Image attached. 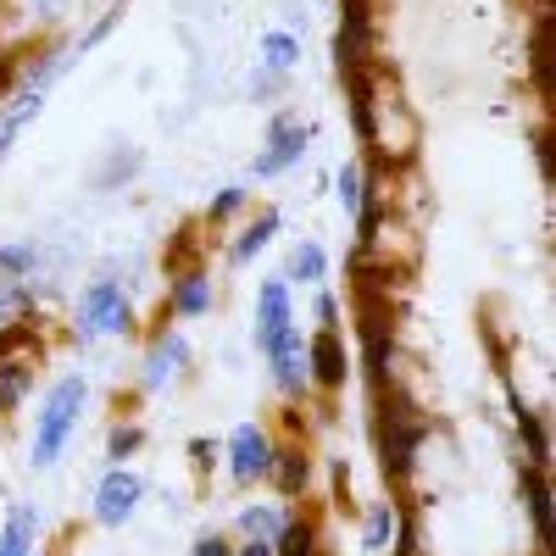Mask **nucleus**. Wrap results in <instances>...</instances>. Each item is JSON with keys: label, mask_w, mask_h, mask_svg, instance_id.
Wrapping results in <instances>:
<instances>
[{"label": "nucleus", "mask_w": 556, "mask_h": 556, "mask_svg": "<svg viewBox=\"0 0 556 556\" xmlns=\"http://www.w3.org/2000/svg\"><path fill=\"white\" fill-rule=\"evenodd\" d=\"M245 206V190H223L217 201H212V212H206V223H223V217H235Z\"/></svg>", "instance_id": "obj_29"}, {"label": "nucleus", "mask_w": 556, "mask_h": 556, "mask_svg": "<svg viewBox=\"0 0 556 556\" xmlns=\"http://www.w3.org/2000/svg\"><path fill=\"white\" fill-rule=\"evenodd\" d=\"M190 456H195V473H212V462H217V445H212V440H190Z\"/></svg>", "instance_id": "obj_31"}, {"label": "nucleus", "mask_w": 556, "mask_h": 556, "mask_svg": "<svg viewBox=\"0 0 556 556\" xmlns=\"http://www.w3.org/2000/svg\"><path fill=\"white\" fill-rule=\"evenodd\" d=\"M273 484H278V495H301L306 490V479H312V456L301 451V445H285V451H273Z\"/></svg>", "instance_id": "obj_11"}, {"label": "nucleus", "mask_w": 556, "mask_h": 556, "mask_svg": "<svg viewBox=\"0 0 556 556\" xmlns=\"http://www.w3.org/2000/svg\"><path fill=\"white\" fill-rule=\"evenodd\" d=\"M184 356H190V345H184L178 334H162V340H156V351H151V367H146V384L156 390L167 374H178V362H184Z\"/></svg>", "instance_id": "obj_17"}, {"label": "nucleus", "mask_w": 556, "mask_h": 556, "mask_svg": "<svg viewBox=\"0 0 556 556\" xmlns=\"http://www.w3.org/2000/svg\"><path fill=\"white\" fill-rule=\"evenodd\" d=\"M285 329H290V290H285V278H267L262 301H256V345L273 351L285 340Z\"/></svg>", "instance_id": "obj_9"}, {"label": "nucleus", "mask_w": 556, "mask_h": 556, "mask_svg": "<svg viewBox=\"0 0 556 556\" xmlns=\"http://www.w3.org/2000/svg\"><path fill=\"white\" fill-rule=\"evenodd\" d=\"M190 556H235V545L217 540V534H206V540H195V551H190Z\"/></svg>", "instance_id": "obj_32"}, {"label": "nucleus", "mask_w": 556, "mask_h": 556, "mask_svg": "<svg viewBox=\"0 0 556 556\" xmlns=\"http://www.w3.org/2000/svg\"><path fill=\"white\" fill-rule=\"evenodd\" d=\"M340 39H334V62L340 73H356L367 62V39H374V12H367V0H340Z\"/></svg>", "instance_id": "obj_5"}, {"label": "nucleus", "mask_w": 556, "mask_h": 556, "mask_svg": "<svg viewBox=\"0 0 556 556\" xmlns=\"http://www.w3.org/2000/svg\"><path fill=\"white\" fill-rule=\"evenodd\" d=\"M395 506H374V513H367V529H362V545L367 551H390V534H395Z\"/></svg>", "instance_id": "obj_22"}, {"label": "nucleus", "mask_w": 556, "mask_h": 556, "mask_svg": "<svg viewBox=\"0 0 556 556\" xmlns=\"http://www.w3.org/2000/svg\"><path fill=\"white\" fill-rule=\"evenodd\" d=\"M306 379H317L323 390H345L351 356H345V345H340V329H317V340L306 345Z\"/></svg>", "instance_id": "obj_6"}, {"label": "nucleus", "mask_w": 556, "mask_h": 556, "mask_svg": "<svg viewBox=\"0 0 556 556\" xmlns=\"http://www.w3.org/2000/svg\"><path fill=\"white\" fill-rule=\"evenodd\" d=\"M240 529H245V534H262V540H273V534H278V518L267 513V506H245V513H240Z\"/></svg>", "instance_id": "obj_27"}, {"label": "nucleus", "mask_w": 556, "mask_h": 556, "mask_svg": "<svg viewBox=\"0 0 556 556\" xmlns=\"http://www.w3.org/2000/svg\"><path fill=\"white\" fill-rule=\"evenodd\" d=\"M12 134H17V123H7V128H0V156H7V146H12Z\"/></svg>", "instance_id": "obj_37"}, {"label": "nucleus", "mask_w": 556, "mask_h": 556, "mask_svg": "<svg viewBox=\"0 0 556 556\" xmlns=\"http://www.w3.org/2000/svg\"><path fill=\"white\" fill-rule=\"evenodd\" d=\"M345 89H351V117H356V139L362 146H374L379 139V117H374V84H367V73H345Z\"/></svg>", "instance_id": "obj_13"}, {"label": "nucleus", "mask_w": 556, "mask_h": 556, "mask_svg": "<svg viewBox=\"0 0 556 556\" xmlns=\"http://www.w3.org/2000/svg\"><path fill=\"white\" fill-rule=\"evenodd\" d=\"M39 534V513L34 506H12L7 513V534H0V556H28Z\"/></svg>", "instance_id": "obj_15"}, {"label": "nucleus", "mask_w": 556, "mask_h": 556, "mask_svg": "<svg viewBox=\"0 0 556 556\" xmlns=\"http://www.w3.org/2000/svg\"><path fill=\"white\" fill-rule=\"evenodd\" d=\"M112 23H117V12H106V17H101V23H96V28H89V34H84V39H78V51H89V45H101V39H106V28H112Z\"/></svg>", "instance_id": "obj_33"}, {"label": "nucleus", "mask_w": 556, "mask_h": 556, "mask_svg": "<svg viewBox=\"0 0 556 556\" xmlns=\"http://www.w3.org/2000/svg\"><path fill=\"white\" fill-rule=\"evenodd\" d=\"M139 440H146L139 429H112V440H106V456H112V462H123V456H134V451H139Z\"/></svg>", "instance_id": "obj_28"}, {"label": "nucleus", "mask_w": 556, "mask_h": 556, "mask_svg": "<svg viewBox=\"0 0 556 556\" xmlns=\"http://www.w3.org/2000/svg\"><path fill=\"white\" fill-rule=\"evenodd\" d=\"M17 351H39L34 323H12V329H0V362H12Z\"/></svg>", "instance_id": "obj_25"}, {"label": "nucleus", "mask_w": 556, "mask_h": 556, "mask_svg": "<svg viewBox=\"0 0 556 556\" xmlns=\"http://www.w3.org/2000/svg\"><path fill=\"white\" fill-rule=\"evenodd\" d=\"M518 434H523V445H529V468H545V462H551V434H545V417L518 406Z\"/></svg>", "instance_id": "obj_19"}, {"label": "nucleus", "mask_w": 556, "mask_h": 556, "mask_svg": "<svg viewBox=\"0 0 556 556\" xmlns=\"http://www.w3.org/2000/svg\"><path fill=\"white\" fill-rule=\"evenodd\" d=\"M34 384V367L28 362H0V412H12Z\"/></svg>", "instance_id": "obj_20"}, {"label": "nucleus", "mask_w": 556, "mask_h": 556, "mask_svg": "<svg viewBox=\"0 0 556 556\" xmlns=\"http://www.w3.org/2000/svg\"><path fill=\"white\" fill-rule=\"evenodd\" d=\"M301 62V39L295 34H262V67L267 73H290Z\"/></svg>", "instance_id": "obj_18"}, {"label": "nucleus", "mask_w": 556, "mask_h": 556, "mask_svg": "<svg viewBox=\"0 0 556 556\" xmlns=\"http://www.w3.org/2000/svg\"><path fill=\"white\" fill-rule=\"evenodd\" d=\"M128 301H123V290H117V278H96L89 285V295H84V312H78V340H96L101 329H112V334H123L128 329Z\"/></svg>", "instance_id": "obj_3"}, {"label": "nucleus", "mask_w": 556, "mask_h": 556, "mask_svg": "<svg viewBox=\"0 0 556 556\" xmlns=\"http://www.w3.org/2000/svg\"><path fill=\"white\" fill-rule=\"evenodd\" d=\"M523 501H529V518H534V540L551 545V484H545V468H523Z\"/></svg>", "instance_id": "obj_14"}, {"label": "nucleus", "mask_w": 556, "mask_h": 556, "mask_svg": "<svg viewBox=\"0 0 556 556\" xmlns=\"http://www.w3.org/2000/svg\"><path fill=\"white\" fill-rule=\"evenodd\" d=\"M529 51H534V78H540V89L551 96V12H540V23H534V39H529Z\"/></svg>", "instance_id": "obj_23"}, {"label": "nucleus", "mask_w": 556, "mask_h": 556, "mask_svg": "<svg viewBox=\"0 0 556 556\" xmlns=\"http://www.w3.org/2000/svg\"><path fill=\"white\" fill-rule=\"evenodd\" d=\"M139 484L134 473H123V468H112L106 473V484H101V495H96V523H106V529H123L128 518H134V506H139Z\"/></svg>", "instance_id": "obj_8"}, {"label": "nucleus", "mask_w": 556, "mask_h": 556, "mask_svg": "<svg viewBox=\"0 0 556 556\" xmlns=\"http://www.w3.org/2000/svg\"><path fill=\"white\" fill-rule=\"evenodd\" d=\"M362 190H367V184H362V167L356 162H345V173H340V206L356 217V206H362Z\"/></svg>", "instance_id": "obj_26"}, {"label": "nucleus", "mask_w": 556, "mask_h": 556, "mask_svg": "<svg viewBox=\"0 0 556 556\" xmlns=\"http://www.w3.org/2000/svg\"><path fill=\"white\" fill-rule=\"evenodd\" d=\"M0 267H7V273H28L34 267V245H7V251H0Z\"/></svg>", "instance_id": "obj_30"}, {"label": "nucleus", "mask_w": 556, "mask_h": 556, "mask_svg": "<svg viewBox=\"0 0 556 556\" xmlns=\"http://www.w3.org/2000/svg\"><path fill=\"white\" fill-rule=\"evenodd\" d=\"M167 306H173L178 317H201V312L212 306V278H206L201 267H190V273H178V285H173Z\"/></svg>", "instance_id": "obj_12"}, {"label": "nucleus", "mask_w": 556, "mask_h": 556, "mask_svg": "<svg viewBox=\"0 0 556 556\" xmlns=\"http://www.w3.org/2000/svg\"><path fill=\"white\" fill-rule=\"evenodd\" d=\"M12 73H17L12 62H0V101H7V84H12Z\"/></svg>", "instance_id": "obj_36"}, {"label": "nucleus", "mask_w": 556, "mask_h": 556, "mask_svg": "<svg viewBox=\"0 0 556 556\" xmlns=\"http://www.w3.org/2000/svg\"><path fill=\"white\" fill-rule=\"evenodd\" d=\"M228 456H235V462H228V468H235V479H240V484H256V479L273 468V440H267L256 424H240L235 440H228Z\"/></svg>", "instance_id": "obj_7"}, {"label": "nucleus", "mask_w": 556, "mask_h": 556, "mask_svg": "<svg viewBox=\"0 0 556 556\" xmlns=\"http://www.w3.org/2000/svg\"><path fill=\"white\" fill-rule=\"evenodd\" d=\"M273 235H278V212L267 206V212H262V217L245 228V235H240V245H235V267H240V262H251V256H256V251H262Z\"/></svg>", "instance_id": "obj_21"}, {"label": "nucleus", "mask_w": 556, "mask_h": 556, "mask_svg": "<svg viewBox=\"0 0 556 556\" xmlns=\"http://www.w3.org/2000/svg\"><path fill=\"white\" fill-rule=\"evenodd\" d=\"M240 556H273V540H262V534H251V545H240Z\"/></svg>", "instance_id": "obj_35"}, {"label": "nucleus", "mask_w": 556, "mask_h": 556, "mask_svg": "<svg viewBox=\"0 0 556 556\" xmlns=\"http://www.w3.org/2000/svg\"><path fill=\"white\" fill-rule=\"evenodd\" d=\"M429 440V424L417 417L401 395L384 401V417H379V456H384V473L390 479H406L417 468V451Z\"/></svg>", "instance_id": "obj_1"}, {"label": "nucleus", "mask_w": 556, "mask_h": 556, "mask_svg": "<svg viewBox=\"0 0 556 556\" xmlns=\"http://www.w3.org/2000/svg\"><path fill=\"white\" fill-rule=\"evenodd\" d=\"M84 395H89L84 379H62V384L51 390V401H45V412H39V434H34V468H51V462H56L62 440H67L73 424H78Z\"/></svg>", "instance_id": "obj_2"}, {"label": "nucleus", "mask_w": 556, "mask_h": 556, "mask_svg": "<svg viewBox=\"0 0 556 556\" xmlns=\"http://www.w3.org/2000/svg\"><path fill=\"white\" fill-rule=\"evenodd\" d=\"M273 556H323L317 523H312V518H290L285 529L273 534Z\"/></svg>", "instance_id": "obj_16"}, {"label": "nucleus", "mask_w": 556, "mask_h": 556, "mask_svg": "<svg viewBox=\"0 0 556 556\" xmlns=\"http://www.w3.org/2000/svg\"><path fill=\"white\" fill-rule=\"evenodd\" d=\"M267 356H273V379H278V390H285V395L306 390V351H301V334H295V329H285V340H278Z\"/></svg>", "instance_id": "obj_10"}, {"label": "nucleus", "mask_w": 556, "mask_h": 556, "mask_svg": "<svg viewBox=\"0 0 556 556\" xmlns=\"http://www.w3.org/2000/svg\"><path fill=\"white\" fill-rule=\"evenodd\" d=\"M323 267H329V256H323V245H295L290 251V278H301V285H317V278H323Z\"/></svg>", "instance_id": "obj_24"}, {"label": "nucleus", "mask_w": 556, "mask_h": 556, "mask_svg": "<svg viewBox=\"0 0 556 556\" xmlns=\"http://www.w3.org/2000/svg\"><path fill=\"white\" fill-rule=\"evenodd\" d=\"M306 139H312V128L295 123V112H278V117L267 123V151L256 156V178H273V173L295 167L301 151H306Z\"/></svg>", "instance_id": "obj_4"}, {"label": "nucleus", "mask_w": 556, "mask_h": 556, "mask_svg": "<svg viewBox=\"0 0 556 556\" xmlns=\"http://www.w3.org/2000/svg\"><path fill=\"white\" fill-rule=\"evenodd\" d=\"M317 317H323V329H334V323H340V301L334 295H317Z\"/></svg>", "instance_id": "obj_34"}]
</instances>
